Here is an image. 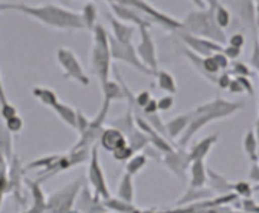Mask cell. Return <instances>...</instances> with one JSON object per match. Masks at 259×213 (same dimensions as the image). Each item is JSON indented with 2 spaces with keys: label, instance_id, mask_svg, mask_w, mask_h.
Instances as JSON below:
<instances>
[{
  "label": "cell",
  "instance_id": "obj_1",
  "mask_svg": "<svg viewBox=\"0 0 259 213\" xmlns=\"http://www.w3.org/2000/svg\"><path fill=\"white\" fill-rule=\"evenodd\" d=\"M0 10H15L19 13L28 15L40 25L55 30L75 32L85 29L81 12L78 13L75 10L64 8L52 2H47L40 6H33L23 2H2Z\"/></svg>",
  "mask_w": 259,
  "mask_h": 213
},
{
  "label": "cell",
  "instance_id": "obj_2",
  "mask_svg": "<svg viewBox=\"0 0 259 213\" xmlns=\"http://www.w3.org/2000/svg\"><path fill=\"white\" fill-rule=\"evenodd\" d=\"M242 108H243V102H233L229 100H223V98H214L212 101L200 104L199 107H196L190 111L192 120L185 134L179 139V147H187L190 140L212 121L228 118L241 111Z\"/></svg>",
  "mask_w": 259,
  "mask_h": 213
},
{
  "label": "cell",
  "instance_id": "obj_3",
  "mask_svg": "<svg viewBox=\"0 0 259 213\" xmlns=\"http://www.w3.org/2000/svg\"><path fill=\"white\" fill-rule=\"evenodd\" d=\"M182 23H183L182 30H185L187 33L193 35V36L209 39V40L216 42V44H219L222 47H225L226 42H228L225 30L219 28L216 25V22H214L210 2H209L207 8H204V9L190 10L186 15V18L182 20Z\"/></svg>",
  "mask_w": 259,
  "mask_h": 213
},
{
  "label": "cell",
  "instance_id": "obj_4",
  "mask_svg": "<svg viewBox=\"0 0 259 213\" xmlns=\"http://www.w3.org/2000/svg\"><path fill=\"white\" fill-rule=\"evenodd\" d=\"M93 33V48H91V66L100 83L110 81L111 72V47H110V33L108 30L98 23Z\"/></svg>",
  "mask_w": 259,
  "mask_h": 213
},
{
  "label": "cell",
  "instance_id": "obj_5",
  "mask_svg": "<svg viewBox=\"0 0 259 213\" xmlns=\"http://www.w3.org/2000/svg\"><path fill=\"white\" fill-rule=\"evenodd\" d=\"M82 177L69 182L64 187L55 190L48 196L47 209L44 213H68L72 210V206L76 203V199L82 190Z\"/></svg>",
  "mask_w": 259,
  "mask_h": 213
},
{
  "label": "cell",
  "instance_id": "obj_6",
  "mask_svg": "<svg viewBox=\"0 0 259 213\" xmlns=\"http://www.w3.org/2000/svg\"><path fill=\"white\" fill-rule=\"evenodd\" d=\"M56 61H58V65L61 66V69H62L65 79L75 81V82L81 83L82 87L90 85V82H91L90 76L85 72L79 58L71 49L64 47L58 48L56 49Z\"/></svg>",
  "mask_w": 259,
  "mask_h": 213
},
{
  "label": "cell",
  "instance_id": "obj_7",
  "mask_svg": "<svg viewBox=\"0 0 259 213\" xmlns=\"http://www.w3.org/2000/svg\"><path fill=\"white\" fill-rule=\"evenodd\" d=\"M88 183H90L91 192L98 199H101L102 202L112 197L108 183H107V177H105L104 168L100 161V154H98L97 147L91 148V156L88 160Z\"/></svg>",
  "mask_w": 259,
  "mask_h": 213
},
{
  "label": "cell",
  "instance_id": "obj_8",
  "mask_svg": "<svg viewBox=\"0 0 259 213\" xmlns=\"http://www.w3.org/2000/svg\"><path fill=\"white\" fill-rule=\"evenodd\" d=\"M110 105H111L110 101H105V100L102 101L100 112L90 121L88 129L79 136V140L76 141V144L72 147V150H81V148H88L90 150V148H93V144L100 140L102 131H104V122L107 121V117H108Z\"/></svg>",
  "mask_w": 259,
  "mask_h": 213
},
{
  "label": "cell",
  "instance_id": "obj_9",
  "mask_svg": "<svg viewBox=\"0 0 259 213\" xmlns=\"http://www.w3.org/2000/svg\"><path fill=\"white\" fill-rule=\"evenodd\" d=\"M110 47H111V56L115 61H121L127 65L133 66L134 69H137L139 72L144 75H150L154 76V72L151 69H148L147 66L141 62V59L137 55L136 47L133 44H121L118 40H115L114 37L110 35Z\"/></svg>",
  "mask_w": 259,
  "mask_h": 213
},
{
  "label": "cell",
  "instance_id": "obj_10",
  "mask_svg": "<svg viewBox=\"0 0 259 213\" xmlns=\"http://www.w3.org/2000/svg\"><path fill=\"white\" fill-rule=\"evenodd\" d=\"M125 3L128 5L130 8H133V9H136L140 13H143L148 22H154V23H157L161 28L167 29L170 32H179V30L183 29L182 20H177L173 16L160 12L156 8H153L147 2H125Z\"/></svg>",
  "mask_w": 259,
  "mask_h": 213
},
{
  "label": "cell",
  "instance_id": "obj_11",
  "mask_svg": "<svg viewBox=\"0 0 259 213\" xmlns=\"http://www.w3.org/2000/svg\"><path fill=\"white\" fill-rule=\"evenodd\" d=\"M148 29L150 28L139 29L140 42L136 47V51H137V55L141 59V62L156 74L160 69L157 61V47H156V42Z\"/></svg>",
  "mask_w": 259,
  "mask_h": 213
},
{
  "label": "cell",
  "instance_id": "obj_12",
  "mask_svg": "<svg viewBox=\"0 0 259 213\" xmlns=\"http://www.w3.org/2000/svg\"><path fill=\"white\" fill-rule=\"evenodd\" d=\"M176 33L189 51H192L193 54L202 56V58L212 56L213 54H216V52H222V45H219V44H216V42H212V40H209V39L193 36V35L187 33L185 30H179Z\"/></svg>",
  "mask_w": 259,
  "mask_h": 213
},
{
  "label": "cell",
  "instance_id": "obj_13",
  "mask_svg": "<svg viewBox=\"0 0 259 213\" xmlns=\"http://www.w3.org/2000/svg\"><path fill=\"white\" fill-rule=\"evenodd\" d=\"M163 164L166 168L179 179H185L186 175L189 173L190 167V158H189V151L186 148H175L171 153H167L161 157Z\"/></svg>",
  "mask_w": 259,
  "mask_h": 213
},
{
  "label": "cell",
  "instance_id": "obj_14",
  "mask_svg": "<svg viewBox=\"0 0 259 213\" xmlns=\"http://www.w3.org/2000/svg\"><path fill=\"white\" fill-rule=\"evenodd\" d=\"M25 167H22L18 156L10 160L8 170V195H12L20 206L26 204V197L22 193V182H23Z\"/></svg>",
  "mask_w": 259,
  "mask_h": 213
},
{
  "label": "cell",
  "instance_id": "obj_15",
  "mask_svg": "<svg viewBox=\"0 0 259 213\" xmlns=\"http://www.w3.org/2000/svg\"><path fill=\"white\" fill-rule=\"evenodd\" d=\"M108 8L111 9L112 15L115 18L124 22V23H128L131 26H137L139 29L141 28H150L151 23L148 22L147 19H143L139 15V12L133 8H130L125 2H110L107 3Z\"/></svg>",
  "mask_w": 259,
  "mask_h": 213
},
{
  "label": "cell",
  "instance_id": "obj_16",
  "mask_svg": "<svg viewBox=\"0 0 259 213\" xmlns=\"http://www.w3.org/2000/svg\"><path fill=\"white\" fill-rule=\"evenodd\" d=\"M75 206H76L75 209L79 210L81 213H98L105 210L104 202L94 195L91 189H87L85 186H83L81 193L78 196Z\"/></svg>",
  "mask_w": 259,
  "mask_h": 213
},
{
  "label": "cell",
  "instance_id": "obj_17",
  "mask_svg": "<svg viewBox=\"0 0 259 213\" xmlns=\"http://www.w3.org/2000/svg\"><path fill=\"white\" fill-rule=\"evenodd\" d=\"M105 18L108 19L110 26H111V36L118 40L121 44H133V36H134V26L128 23H124L115 18L112 13H105Z\"/></svg>",
  "mask_w": 259,
  "mask_h": 213
},
{
  "label": "cell",
  "instance_id": "obj_18",
  "mask_svg": "<svg viewBox=\"0 0 259 213\" xmlns=\"http://www.w3.org/2000/svg\"><path fill=\"white\" fill-rule=\"evenodd\" d=\"M100 144L104 150L114 153L117 148L128 144V141H127V136L122 131H120L118 129H114V127H108L102 131L101 137H100Z\"/></svg>",
  "mask_w": 259,
  "mask_h": 213
},
{
  "label": "cell",
  "instance_id": "obj_19",
  "mask_svg": "<svg viewBox=\"0 0 259 213\" xmlns=\"http://www.w3.org/2000/svg\"><path fill=\"white\" fill-rule=\"evenodd\" d=\"M26 186H28L30 196H32V204L28 210H25L23 213H44L47 209L48 197L44 193V189L40 183H37L36 180H29L26 179Z\"/></svg>",
  "mask_w": 259,
  "mask_h": 213
},
{
  "label": "cell",
  "instance_id": "obj_20",
  "mask_svg": "<svg viewBox=\"0 0 259 213\" xmlns=\"http://www.w3.org/2000/svg\"><path fill=\"white\" fill-rule=\"evenodd\" d=\"M190 120H192V114L189 112H183V114H179L176 117L170 118L168 121H166V133L167 137L170 140H176L177 137L180 139L185 131L187 130L189 124H190Z\"/></svg>",
  "mask_w": 259,
  "mask_h": 213
},
{
  "label": "cell",
  "instance_id": "obj_21",
  "mask_svg": "<svg viewBox=\"0 0 259 213\" xmlns=\"http://www.w3.org/2000/svg\"><path fill=\"white\" fill-rule=\"evenodd\" d=\"M207 186V167L203 160L192 161L189 167V187L204 189Z\"/></svg>",
  "mask_w": 259,
  "mask_h": 213
},
{
  "label": "cell",
  "instance_id": "obj_22",
  "mask_svg": "<svg viewBox=\"0 0 259 213\" xmlns=\"http://www.w3.org/2000/svg\"><path fill=\"white\" fill-rule=\"evenodd\" d=\"M218 140H219V134L216 133V134H212V136H207V137H204V139L199 140L196 144H194L193 147L190 148V150H187L189 151V158H190V161H197V160H203L207 157V154L210 153V150L213 148V146L218 143Z\"/></svg>",
  "mask_w": 259,
  "mask_h": 213
},
{
  "label": "cell",
  "instance_id": "obj_23",
  "mask_svg": "<svg viewBox=\"0 0 259 213\" xmlns=\"http://www.w3.org/2000/svg\"><path fill=\"white\" fill-rule=\"evenodd\" d=\"M207 186L213 193H218L219 196L233 193V183L212 168H207Z\"/></svg>",
  "mask_w": 259,
  "mask_h": 213
},
{
  "label": "cell",
  "instance_id": "obj_24",
  "mask_svg": "<svg viewBox=\"0 0 259 213\" xmlns=\"http://www.w3.org/2000/svg\"><path fill=\"white\" fill-rule=\"evenodd\" d=\"M118 76H120V72H118ZM120 82L110 79V81H107L105 83H102L101 90L105 101H121V100H125L127 98V95H125V85L122 82V78H120Z\"/></svg>",
  "mask_w": 259,
  "mask_h": 213
},
{
  "label": "cell",
  "instance_id": "obj_25",
  "mask_svg": "<svg viewBox=\"0 0 259 213\" xmlns=\"http://www.w3.org/2000/svg\"><path fill=\"white\" fill-rule=\"evenodd\" d=\"M117 199H120L125 203H134L136 189H134V177L124 173L120 179V183L117 187Z\"/></svg>",
  "mask_w": 259,
  "mask_h": 213
},
{
  "label": "cell",
  "instance_id": "obj_26",
  "mask_svg": "<svg viewBox=\"0 0 259 213\" xmlns=\"http://www.w3.org/2000/svg\"><path fill=\"white\" fill-rule=\"evenodd\" d=\"M243 151L252 163H259V143L255 130H248L243 134Z\"/></svg>",
  "mask_w": 259,
  "mask_h": 213
},
{
  "label": "cell",
  "instance_id": "obj_27",
  "mask_svg": "<svg viewBox=\"0 0 259 213\" xmlns=\"http://www.w3.org/2000/svg\"><path fill=\"white\" fill-rule=\"evenodd\" d=\"M32 95H33L42 105H45V107L51 108V110H54L56 105L61 102L55 91H54L52 88H48V87H33Z\"/></svg>",
  "mask_w": 259,
  "mask_h": 213
},
{
  "label": "cell",
  "instance_id": "obj_28",
  "mask_svg": "<svg viewBox=\"0 0 259 213\" xmlns=\"http://www.w3.org/2000/svg\"><path fill=\"white\" fill-rule=\"evenodd\" d=\"M54 112L58 115V118L65 122L69 129L76 131V115H78V110H74L71 105L65 104V102H59L54 108Z\"/></svg>",
  "mask_w": 259,
  "mask_h": 213
},
{
  "label": "cell",
  "instance_id": "obj_29",
  "mask_svg": "<svg viewBox=\"0 0 259 213\" xmlns=\"http://www.w3.org/2000/svg\"><path fill=\"white\" fill-rule=\"evenodd\" d=\"M156 81H157V87L164 91L168 95H175L177 93V83L176 78L170 74L166 69H158L156 75H154Z\"/></svg>",
  "mask_w": 259,
  "mask_h": 213
},
{
  "label": "cell",
  "instance_id": "obj_30",
  "mask_svg": "<svg viewBox=\"0 0 259 213\" xmlns=\"http://www.w3.org/2000/svg\"><path fill=\"white\" fill-rule=\"evenodd\" d=\"M210 6H212L213 18H214L216 25L222 29V30L229 28L232 18L229 10L226 9V6L223 3H221V2H210Z\"/></svg>",
  "mask_w": 259,
  "mask_h": 213
},
{
  "label": "cell",
  "instance_id": "obj_31",
  "mask_svg": "<svg viewBox=\"0 0 259 213\" xmlns=\"http://www.w3.org/2000/svg\"><path fill=\"white\" fill-rule=\"evenodd\" d=\"M81 16H82V22L85 29H88L90 32H93L94 28L98 25V10H97V6L95 3H83L82 10H81Z\"/></svg>",
  "mask_w": 259,
  "mask_h": 213
},
{
  "label": "cell",
  "instance_id": "obj_32",
  "mask_svg": "<svg viewBox=\"0 0 259 213\" xmlns=\"http://www.w3.org/2000/svg\"><path fill=\"white\" fill-rule=\"evenodd\" d=\"M0 150L5 154V157L8 158V161L16 156L13 148V134L9 133L3 124H0Z\"/></svg>",
  "mask_w": 259,
  "mask_h": 213
},
{
  "label": "cell",
  "instance_id": "obj_33",
  "mask_svg": "<svg viewBox=\"0 0 259 213\" xmlns=\"http://www.w3.org/2000/svg\"><path fill=\"white\" fill-rule=\"evenodd\" d=\"M148 156L146 153H136L133 157L130 158L128 161L125 163V173L130 176H137L140 172L147 166Z\"/></svg>",
  "mask_w": 259,
  "mask_h": 213
},
{
  "label": "cell",
  "instance_id": "obj_34",
  "mask_svg": "<svg viewBox=\"0 0 259 213\" xmlns=\"http://www.w3.org/2000/svg\"><path fill=\"white\" fill-rule=\"evenodd\" d=\"M231 5L235 6V8H239L238 3H231ZM241 6L243 9L239 8V10H236L238 15H239V18L245 23L255 25V22H256V10H255V6H256V3H253V2H241Z\"/></svg>",
  "mask_w": 259,
  "mask_h": 213
},
{
  "label": "cell",
  "instance_id": "obj_35",
  "mask_svg": "<svg viewBox=\"0 0 259 213\" xmlns=\"http://www.w3.org/2000/svg\"><path fill=\"white\" fill-rule=\"evenodd\" d=\"M104 206H105V209H111V210H115V212L118 213L139 212V209L134 206V203H125V202H122V200L117 199V197H111V199L105 200V202H104Z\"/></svg>",
  "mask_w": 259,
  "mask_h": 213
},
{
  "label": "cell",
  "instance_id": "obj_36",
  "mask_svg": "<svg viewBox=\"0 0 259 213\" xmlns=\"http://www.w3.org/2000/svg\"><path fill=\"white\" fill-rule=\"evenodd\" d=\"M59 157V154H54V156H45V157L35 158L33 161H30L28 166L25 167V172L28 170H39L40 173L48 170L49 167L52 166L55 163L56 160Z\"/></svg>",
  "mask_w": 259,
  "mask_h": 213
},
{
  "label": "cell",
  "instance_id": "obj_37",
  "mask_svg": "<svg viewBox=\"0 0 259 213\" xmlns=\"http://www.w3.org/2000/svg\"><path fill=\"white\" fill-rule=\"evenodd\" d=\"M253 192H255V189L252 187L250 182L241 180L238 183H233V193H236V196H242L243 199H252Z\"/></svg>",
  "mask_w": 259,
  "mask_h": 213
},
{
  "label": "cell",
  "instance_id": "obj_38",
  "mask_svg": "<svg viewBox=\"0 0 259 213\" xmlns=\"http://www.w3.org/2000/svg\"><path fill=\"white\" fill-rule=\"evenodd\" d=\"M112 157L115 158L117 161H128L130 158L133 157L134 154H136V151L131 148V146L130 144H125V146H122V147L117 148L114 153H111Z\"/></svg>",
  "mask_w": 259,
  "mask_h": 213
},
{
  "label": "cell",
  "instance_id": "obj_39",
  "mask_svg": "<svg viewBox=\"0 0 259 213\" xmlns=\"http://www.w3.org/2000/svg\"><path fill=\"white\" fill-rule=\"evenodd\" d=\"M5 127L12 134H19L20 131L23 130L25 122H23V118L20 115H15V117H12V118H9V120L5 122Z\"/></svg>",
  "mask_w": 259,
  "mask_h": 213
},
{
  "label": "cell",
  "instance_id": "obj_40",
  "mask_svg": "<svg viewBox=\"0 0 259 213\" xmlns=\"http://www.w3.org/2000/svg\"><path fill=\"white\" fill-rule=\"evenodd\" d=\"M229 74L236 75V78H249L250 69L248 68V65H245L242 62H235V64H232Z\"/></svg>",
  "mask_w": 259,
  "mask_h": 213
},
{
  "label": "cell",
  "instance_id": "obj_41",
  "mask_svg": "<svg viewBox=\"0 0 259 213\" xmlns=\"http://www.w3.org/2000/svg\"><path fill=\"white\" fill-rule=\"evenodd\" d=\"M175 105V97L173 95H163L160 100H157V107H158V112H167L170 111Z\"/></svg>",
  "mask_w": 259,
  "mask_h": 213
},
{
  "label": "cell",
  "instance_id": "obj_42",
  "mask_svg": "<svg viewBox=\"0 0 259 213\" xmlns=\"http://www.w3.org/2000/svg\"><path fill=\"white\" fill-rule=\"evenodd\" d=\"M0 115H2V118L5 121H8L12 117H15V115H19L18 110H16V107L13 105V104H5V105H0Z\"/></svg>",
  "mask_w": 259,
  "mask_h": 213
},
{
  "label": "cell",
  "instance_id": "obj_43",
  "mask_svg": "<svg viewBox=\"0 0 259 213\" xmlns=\"http://www.w3.org/2000/svg\"><path fill=\"white\" fill-rule=\"evenodd\" d=\"M90 121L85 115H83V112L78 111V115H76V131H78V134L81 136L83 131L88 129V125H90Z\"/></svg>",
  "mask_w": 259,
  "mask_h": 213
},
{
  "label": "cell",
  "instance_id": "obj_44",
  "mask_svg": "<svg viewBox=\"0 0 259 213\" xmlns=\"http://www.w3.org/2000/svg\"><path fill=\"white\" fill-rule=\"evenodd\" d=\"M213 59H214V62L218 64L219 66V69L221 71H225V69H228L229 68V59L225 56L223 52H216V54H213Z\"/></svg>",
  "mask_w": 259,
  "mask_h": 213
},
{
  "label": "cell",
  "instance_id": "obj_45",
  "mask_svg": "<svg viewBox=\"0 0 259 213\" xmlns=\"http://www.w3.org/2000/svg\"><path fill=\"white\" fill-rule=\"evenodd\" d=\"M222 52L225 54V56L231 61V59H238L242 54V49H238V48L231 47V45H225L222 49Z\"/></svg>",
  "mask_w": 259,
  "mask_h": 213
},
{
  "label": "cell",
  "instance_id": "obj_46",
  "mask_svg": "<svg viewBox=\"0 0 259 213\" xmlns=\"http://www.w3.org/2000/svg\"><path fill=\"white\" fill-rule=\"evenodd\" d=\"M232 75L229 72H223L218 76V81H216V85L221 88V90H228L229 88V85L232 82Z\"/></svg>",
  "mask_w": 259,
  "mask_h": 213
},
{
  "label": "cell",
  "instance_id": "obj_47",
  "mask_svg": "<svg viewBox=\"0 0 259 213\" xmlns=\"http://www.w3.org/2000/svg\"><path fill=\"white\" fill-rule=\"evenodd\" d=\"M228 45L238 48V49H242L243 45H245V36H243L242 33H233V35L228 39Z\"/></svg>",
  "mask_w": 259,
  "mask_h": 213
},
{
  "label": "cell",
  "instance_id": "obj_48",
  "mask_svg": "<svg viewBox=\"0 0 259 213\" xmlns=\"http://www.w3.org/2000/svg\"><path fill=\"white\" fill-rule=\"evenodd\" d=\"M249 180L252 183H256L255 190H259V163H252L249 170Z\"/></svg>",
  "mask_w": 259,
  "mask_h": 213
},
{
  "label": "cell",
  "instance_id": "obj_49",
  "mask_svg": "<svg viewBox=\"0 0 259 213\" xmlns=\"http://www.w3.org/2000/svg\"><path fill=\"white\" fill-rule=\"evenodd\" d=\"M6 195H8V175L0 176V207L3 204V200H5Z\"/></svg>",
  "mask_w": 259,
  "mask_h": 213
},
{
  "label": "cell",
  "instance_id": "obj_50",
  "mask_svg": "<svg viewBox=\"0 0 259 213\" xmlns=\"http://www.w3.org/2000/svg\"><path fill=\"white\" fill-rule=\"evenodd\" d=\"M228 91L231 94H243V88H242L241 82L238 81V78H233L232 79L231 85H229V88H228Z\"/></svg>",
  "mask_w": 259,
  "mask_h": 213
},
{
  "label": "cell",
  "instance_id": "obj_51",
  "mask_svg": "<svg viewBox=\"0 0 259 213\" xmlns=\"http://www.w3.org/2000/svg\"><path fill=\"white\" fill-rule=\"evenodd\" d=\"M8 170H9L8 158L5 157V154H3L2 150H0V176H6V175H8Z\"/></svg>",
  "mask_w": 259,
  "mask_h": 213
},
{
  "label": "cell",
  "instance_id": "obj_52",
  "mask_svg": "<svg viewBox=\"0 0 259 213\" xmlns=\"http://www.w3.org/2000/svg\"><path fill=\"white\" fill-rule=\"evenodd\" d=\"M8 97H6V90H5V85L2 81V75H0V105H5L8 104Z\"/></svg>",
  "mask_w": 259,
  "mask_h": 213
},
{
  "label": "cell",
  "instance_id": "obj_53",
  "mask_svg": "<svg viewBox=\"0 0 259 213\" xmlns=\"http://www.w3.org/2000/svg\"><path fill=\"white\" fill-rule=\"evenodd\" d=\"M255 134H256V137H258V143H259V117H258V120H256V129H255Z\"/></svg>",
  "mask_w": 259,
  "mask_h": 213
},
{
  "label": "cell",
  "instance_id": "obj_54",
  "mask_svg": "<svg viewBox=\"0 0 259 213\" xmlns=\"http://www.w3.org/2000/svg\"><path fill=\"white\" fill-rule=\"evenodd\" d=\"M68 213H81V212H79V210H76V209H72L71 212H68Z\"/></svg>",
  "mask_w": 259,
  "mask_h": 213
},
{
  "label": "cell",
  "instance_id": "obj_55",
  "mask_svg": "<svg viewBox=\"0 0 259 213\" xmlns=\"http://www.w3.org/2000/svg\"><path fill=\"white\" fill-rule=\"evenodd\" d=\"M98 213H110V212H107V210H104V212H98Z\"/></svg>",
  "mask_w": 259,
  "mask_h": 213
}]
</instances>
